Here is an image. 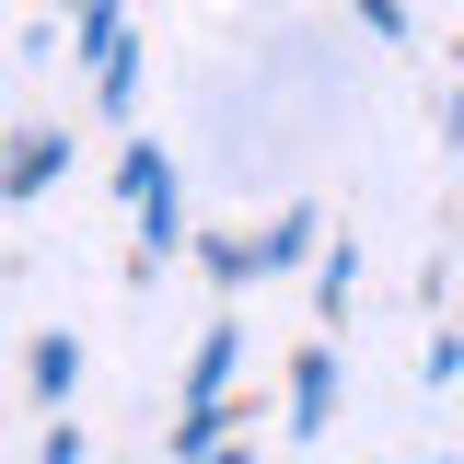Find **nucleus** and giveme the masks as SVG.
<instances>
[{"label": "nucleus", "instance_id": "1", "mask_svg": "<svg viewBox=\"0 0 464 464\" xmlns=\"http://www.w3.org/2000/svg\"><path fill=\"white\" fill-rule=\"evenodd\" d=\"M128 198H140V232L174 244V174H163V151H128Z\"/></svg>", "mask_w": 464, "mask_h": 464}]
</instances>
